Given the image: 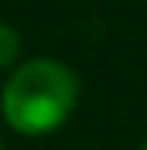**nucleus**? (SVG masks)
I'll list each match as a JSON object with an SVG mask.
<instances>
[{
	"label": "nucleus",
	"mask_w": 147,
	"mask_h": 150,
	"mask_svg": "<svg viewBox=\"0 0 147 150\" xmlns=\"http://www.w3.org/2000/svg\"><path fill=\"white\" fill-rule=\"evenodd\" d=\"M17 54H20V33L10 23H0V70L7 64H13Z\"/></svg>",
	"instance_id": "nucleus-2"
},
{
	"label": "nucleus",
	"mask_w": 147,
	"mask_h": 150,
	"mask_svg": "<svg viewBox=\"0 0 147 150\" xmlns=\"http://www.w3.org/2000/svg\"><path fill=\"white\" fill-rule=\"evenodd\" d=\"M80 80L67 64L50 57H33L13 70L4 87L0 107L4 120L23 137H44L74 113Z\"/></svg>",
	"instance_id": "nucleus-1"
},
{
	"label": "nucleus",
	"mask_w": 147,
	"mask_h": 150,
	"mask_svg": "<svg viewBox=\"0 0 147 150\" xmlns=\"http://www.w3.org/2000/svg\"><path fill=\"white\" fill-rule=\"evenodd\" d=\"M141 150H147V140H144V144H141Z\"/></svg>",
	"instance_id": "nucleus-3"
}]
</instances>
